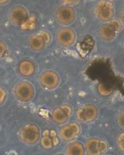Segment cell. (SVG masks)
Instances as JSON below:
<instances>
[{
	"label": "cell",
	"instance_id": "8fae6325",
	"mask_svg": "<svg viewBox=\"0 0 124 155\" xmlns=\"http://www.w3.org/2000/svg\"><path fill=\"white\" fill-rule=\"evenodd\" d=\"M40 85L42 88L49 91H52L56 89L61 83V78L54 71H45L41 73L39 78Z\"/></svg>",
	"mask_w": 124,
	"mask_h": 155
},
{
	"label": "cell",
	"instance_id": "8992f818",
	"mask_svg": "<svg viewBox=\"0 0 124 155\" xmlns=\"http://www.w3.org/2000/svg\"><path fill=\"white\" fill-rule=\"evenodd\" d=\"M85 153L89 155L105 154L108 150V142L100 138H89L84 143Z\"/></svg>",
	"mask_w": 124,
	"mask_h": 155
},
{
	"label": "cell",
	"instance_id": "e0dca14e",
	"mask_svg": "<svg viewBox=\"0 0 124 155\" xmlns=\"http://www.w3.org/2000/svg\"><path fill=\"white\" fill-rule=\"evenodd\" d=\"M21 28L23 30H33L37 26V19L35 17H29L25 22L21 24Z\"/></svg>",
	"mask_w": 124,
	"mask_h": 155
},
{
	"label": "cell",
	"instance_id": "4fadbf2b",
	"mask_svg": "<svg viewBox=\"0 0 124 155\" xmlns=\"http://www.w3.org/2000/svg\"><path fill=\"white\" fill-rule=\"evenodd\" d=\"M60 135L55 130H46L41 134V145L45 149H51L60 144Z\"/></svg>",
	"mask_w": 124,
	"mask_h": 155
},
{
	"label": "cell",
	"instance_id": "7c38bea8",
	"mask_svg": "<svg viewBox=\"0 0 124 155\" xmlns=\"http://www.w3.org/2000/svg\"><path fill=\"white\" fill-rule=\"evenodd\" d=\"M56 41L63 48L72 47L76 41V33L71 28H62L56 32Z\"/></svg>",
	"mask_w": 124,
	"mask_h": 155
},
{
	"label": "cell",
	"instance_id": "5bb4252c",
	"mask_svg": "<svg viewBox=\"0 0 124 155\" xmlns=\"http://www.w3.org/2000/svg\"><path fill=\"white\" fill-rule=\"evenodd\" d=\"M28 18L27 10L22 6H15L10 12V20L15 25H21Z\"/></svg>",
	"mask_w": 124,
	"mask_h": 155
},
{
	"label": "cell",
	"instance_id": "52a82bcc",
	"mask_svg": "<svg viewBox=\"0 0 124 155\" xmlns=\"http://www.w3.org/2000/svg\"><path fill=\"white\" fill-rule=\"evenodd\" d=\"M35 88L32 83L21 81L17 83L14 88V96L21 102H28L34 98Z\"/></svg>",
	"mask_w": 124,
	"mask_h": 155
},
{
	"label": "cell",
	"instance_id": "d4e9b609",
	"mask_svg": "<svg viewBox=\"0 0 124 155\" xmlns=\"http://www.w3.org/2000/svg\"><path fill=\"white\" fill-rule=\"evenodd\" d=\"M10 0H0V5H4L9 2Z\"/></svg>",
	"mask_w": 124,
	"mask_h": 155
},
{
	"label": "cell",
	"instance_id": "44dd1931",
	"mask_svg": "<svg viewBox=\"0 0 124 155\" xmlns=\"http://www.w3.org/2000/svg\"><path fill=\"white\" fill-rule=\"evenodd\" d=\"M7 51H8L7 45L3 41H0V58L4 57L6 55Z\"/></svg>",
	"mask_w": 124,
	"mask_h": 155
},
{
	"label": "cell",
	"instance_id": "277c9868",
	"mask_svg": "<svg viewBox=\"0 0 124 155\" xmlns=\"http://www.w3.org/2000/svg\"><path fill=\"white\" fill-rule=\"evenodd\" d=\"M94 13L96 18L101 22H108L114 18V4L110 0H99L96 3Z\"/></svg>",
	"mask_w": 124,
	"mask_h": 155
},
{
	"label": "cell",
	"instance_id": "ffe728a7",
	"mask_svg": "<svg viewBox=\"0 0 124 155\" xmlns=\"http://www.w3.org/2000/svg\"><path fill=\"white\" fill-rule=\"evenodd\" d=\"M7 94L8 93H7L6 89L0 86V105H2L6 101Z\"/></svg>",
	"mask_w": 124,
	"mask_h": 155
},
{
	"label": "cell",
	"instance_id": "5b68a950",
	"mask_svg": "<svg viewBox=\"0 0 124 155\" xmlns=\"http://www.w3.org/2000/svg\"><path fill=\"white\" fill-rule=\"evenodd\" d=\"M99 110L98 107L94 104H86L78 109L75 117L81 123H92L99 117Z\"/></svg>",
	"mask_w": 124,
	"mask_h": 155
},
{
	"label": "cell",
	"instance_id": "484cf974",
	"mask_svg": "<svg viewBox=\"0 0 124 155\" xmlns=\"http://www.w3.org/2000/svg\"><path fill=\"white\" fill-rule=\"evenodd\" d=\"M85 1H93V0H85Z\"/></svg>",
	"mask_w": 124,
	"mask_h": 155
},
{
	"label": "cell",
	"instance_id": "7a4b0ae2",
	"mask_svg": "<svg viewBox=\"0 0 124 155\" xmlns=\"http://www.w3.org/2000/svg\"><path fill=\"white\" fill-rule=\"evenodd\" d=\"M41 130L35 124H27L22 127L19 136L22 142L27 145L37 144L41 139Z\"/></svg>",
	"mask_w": 124,
	"mask_h": 155
},
{
	"label": "cell",
	"instance_id": "d6986e66",
	"mask_svg": "<svg viewBox=\"0 0 124 155\" xmlns=\"http://www.w3.org/2000/svg\"><path fill=\"white\" fill-rule=\"evenodd\" d=\"M117 145L119 150L124 153V132H122L117 137Z\"/></svg>",
	"mask_w": 124,
	"mask_h": 155
},
{
	"label": "cell",
	"instance_id": "603a6c76",
	"mask_svg": "<svg viewBox=\"0 0 124 155\" xmlns=\"http://www.w3.org/2000/svg\"><path fill=\"white\" fill-rule=\"evenodd\" d=\"M61 2L65 5H70V6H74L78 3L79 0H61Z\"/></svg>",
	"mask_w": 124,
	"mask_h": 155
},
{
	"label": "cell",
	"instance_id": "7402d4cb",
	"mask_svg": "<svg viewBox=\"0 0 124 155\" xmlns=\"http://www.w3.org/2000/svg\"><path fill=\"white\" fill-rule=\"evenodd\" d=\"M118 124L122 127V128H123L124 129V110H122L119 114L118 117Z\"/></svg>",
	"mask_w": 124,
	"mask_h": 155
},
{
	"label": "cell",
	"instance_id": "ba28073f",
	"mask_svg": "<svg viewBox=\"0 0 124 155\" xmlns=\"http://www.w3.org/2000/svg\"><path fill=\"white\" fill-rule=\"evenodd\" d=\"M81 134V126L77 122H70L63 124L59 131V135L62 141L70 143L78 139Z\"/></svg>",
	"mask_w": 124,
	"mask_h": 155
},
{
	"label": "cell",
	"instance_id": "2e32d148",
	"mask_svg": "<svg viewBox=\"0 0 124 155\" xmlns=\"http://www.w3.org/2000/svg\"><path fill=\"white\" fill-rule=\"evenodd\" d=\"M85 153L84 146L79 141H72L67 145L65 149V154L67 155H84Z\"/></svg>",
	"mask_w": 124,
	"mask_h": 155
},
{
	"label": "cell",
	"instance_id": "cb8c5ba5",
	"mask_svg": "<svg viewBox=\"0 0 124 155\" xmlns=\"http://www.w3.org/2000/svg\"><path fill=\"white\" fill-rule=\"evenodd\" d=\"M120 20H121L122 22L123 23V25H124V8L122 10L121 15H120Z\"/></svg>",
	"mask_w": 124,
	"mask_h": 155
},
{
	"label": "cell",
	"instance_id": "30bf717a",
	"mask_svg": "<svg viewBox=\"0 0 124 155\" xmlns=\"http://www.w3.org/2000/svg\"><path fill=\"white\" fill-rule=\"evenodd\" d=\"M74 113L73 107L70 104H61L52 111L51 117L55 123L58 125H63L66 124Z\"/></svg>",
	"mask_w": 124,
	"mask_h": 155
},
{
	"label": "cell",
	"instance_id": "3957f363",
	"mask_svg": "<svg viewBox=\"0 0 124 155\" xmlns=\"http://www.w3.org/2000/svg\"><path fill=\"white\" fill-rule=\"evenodd\" d=\"M52 41V36L51 33L46 31L41 30L39 32L33 33L29 37V46L34 51H41L44 50Z\"/></svg>",
	"mask_w": 124,
	"mask_h": 155
},
{
	"label": "cell",
	"instance_id": "6da1fadb",
	"mask_svg": "<svg viewBox=\"0 0 124 155\" xmlns=\"http://www.w3.org/2000/svg\"><path fill=\"white\" fill-rule=\"evenodd\" d=\"M123 28V23L120 19L113 18L107 22L100 28V37L105 41L115 40Z\"/></svg>",
	"mask_w": 124,
	"mask_h": 155
},
{
	"label": "cell",
	"instance_id": "4316f807",
	"mask_svg": "<svg viewBox=\"0 0 124 155\" xmlns=\"http://www.w3.org/2000/svg\"><path fill=\"white\" fill-rule=\"evenodd\" d=\"M110 1H114V0H110Z\"/></svg>",
	"mask_w": 124,
	"mask_h": 155
},
{
	"label": "cell",
	"instance_id": "ac0fdd59",
	"mask_svg": "<svg viewBox=\"0 0 124 155\" xmlns=\"http://www.w3.org/2000/svg\"><path fill=\"white\" fill-rule=\"evenodd\" d=\"M98 92L102 96H109L113 93V91L111 89H108L107 86H105L104 84L101 83L98 86Z\"/></svg>",
	"mask_w": 124,
	"mask_h": 155
},
{
	"label": "cell",
	"instance_id": "9a60e30c",
	"mask_svg": "<svg viewBox=\"0 0 124 155\" xmlns=\"http://www.w3.org/2000/svg\"><path fill=\"white\" fill-rule=\"evenodd\" d=\"M18 72L21 76L28 77L34 75L36 72V65L31 60L24 59L18 64Z\"/></svg>",
	"mask_w": 124,
	"mask_h": 155
},
{
	"label": "cell",
	"instance_id": "9c48e42d",
	"mask_svg": "<svg viewBox=\"0 0 124 155\" xmlns=\"http://www.w3.org/2000/svg\"><path fill=\"white\" fill-rule=\"evenodd\" d=\"M76 18L75 10L70 5H61L56 12V19L61 25L67 26L72 24Z\"/></svg>",
	"mask_w": 124,
	"mask_h": 155
}]
</instances>
